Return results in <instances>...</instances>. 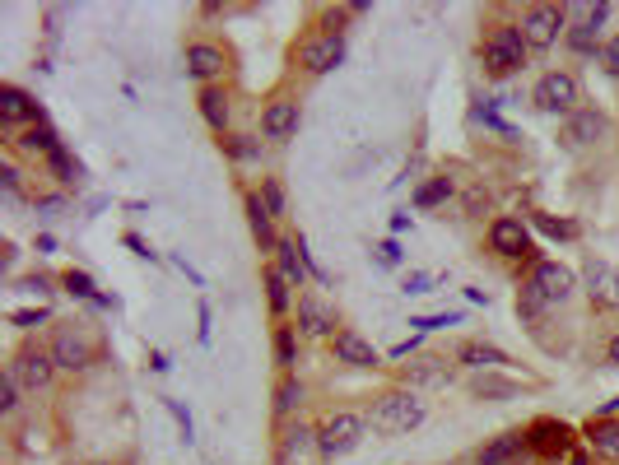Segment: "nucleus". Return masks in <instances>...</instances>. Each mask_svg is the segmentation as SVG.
Instances as JSON below:
<instances>
[{
	"instance_id": "nucleus-1",
	"label": "nucleus",
	"mask_w": 619,
	"mask_h": 465,
	"mask_svg": "<svg viewBox=\"0 0 619 465\" xmlns=\"http://www.w3.org/2000/svg\"><path fill=\"white\" fill-rule=\"evenodd\" d=\"M526 38H522V24H498L494 33L485 38V70L489 75H512V70L526 66Z\"/></svg>"
},
{
	"instance_id": "nucleus-2",
	"label": "nucleus",
	"mask_w": 619,
	"mask_h": 465,
	"mask_svg": "<svg viewBox=\"0 0 619 465\" xmlns=\"http://www.w3.org/2000/svg\"><path fill=\"white\" fill-rule=\"evenodd\" d=\"M419 424H424V400L415 391H387L373 405V428H382V433H410Z\"/></svg>"
},
{
	"instance_id": "nucleus-3",
	"label": "nucleus",
	"mask_w": 619,
	"mask_h": 465,
	"mask_svg": "<svg viewBox=\"0 0 619 465\" xmlns=\"http://www.w3.org/2000/svg\"><path fill=\"white\" fill-rule=\"evenodd\" d=\"M531 103H536L540 112H554V117H573L578 103H582V89H578V80H573L568 70H550V75H540L536 80Z\"/></svg>"
},
{
	"instance_id": "nucleus-4",
	"label": "nucleus",
	"mask_w": 619,
	"mask_h": 465,
	"mask_svg": "<svg viewBox=\"0 0 619 465\" xmlns=\"http://www.w3.org/2000/svg\"><path fill=\"white\" fill-rule=\"evenodd\" d=\"M559 33H568V5H531L522 14V38L531 52H550Z\"/></svg>"
},
{
	"instance_id": "nucleus-5",
	"label": "nucleus",
	"mask_w": 619,
	"mask_h": 465,
	"mask_svg": "<svg viewBox=\"0 0 619 465\" xmlns=\"http://www.w3.org/2000/svg\"><path fill=\"white\" fill-rule=\"evenodd\" d=\"M368 424L359 419V414H336V419H326L322 428H317V452L326 456V461H336V456H350L359 442H364Z\"/></svg>"
},
{
	"instance_id": "nucleus-6",
	"label": "nucleus",
	"mask_w": 619,
	"mask_h": 465,
	"mask_svg": "<svg viewBox=\"0 0 619 465\" xmlns=\"http://www.w3.org/2000/svg\"><path fill=\"white\" fill-rule=\"evenodd\" d=\"M526 447L536 456H545V461H564V456L578 447V438H573V428L559 424V419H536V424L526 428Z\"/></svg>"
},
{
	"instance_id": "nucleus-7",
	"label": "nucleus",
	"mask_w": 619,
	"mask_h": 465,
	"mask_svg": "<svg viewBox=\"0 0 619 465\" xmlns=\"http://www.w3.org/2000/svg\"><path fill=\"white\" fill-rule=\"evenodd\" d=\"M526 289L540 293V303L545 307H559L573 298V289H578V279H573V270L559 266V261H536V270H531V284Z\"/></svg>"
},
{
	"instance_id": "nucleus-8",
	"label": "nucleus",
	"mask_w": 619,
	"mask_h": 465,
	"mask_svg": "<svg viewBox=\"0 0 619 465\" xmlns=\"http://www.w3.org/2000/svg\"><path fill=\"white\" fill-rule=\"evenodd\" d=\"M340 61H345V38L340 33H317V38L298 42V66L308 70V75H326Z\"/></svg>"
},
{
	"instance_id": "nucleus-9",
	"label": "nucleus",
	"mask_w": 619,
	"mask_h": 465,
	"mask_svg": "<svg viewBox=\"0 0 619 465\" xmlns=\"http://www.w3.org/2000/svg\"><path fill=\"white\" fill-rule=\"evenodd\" d=\"M10 372L19 377V386H28V391H47L56 377V359L52 349H19L10 363Z\"/></svg>"
},
{
	"instance_id": "nucleus-10",
	"label": "nucleus",
	"mask_w": 619,
	"mask_h": 465,
	"mask_svg": "<svg viewBox=\"0 0 619 465\" xmlns=\"http://www.w3.org/2000/svg\"><path fill=\"white\" fill-rule=\"evenodd\" d=\"M489 247H494L498 256H508V261H522V256H531V233H526L522 219L503 214V219L489 224Z\"/></svg>"
},
{
	"instance_id": "nucleus-11",
	"label": "nucleus",
	"mask_w": 619,
	"mask_h": 465,
	"mask_svg": "<svg viewBox=\"0 0 619 465\" xmlns=\"http://www.w3.org/2000/svg\"><path fill=\"white\" fill-rule=\"evenodd\" d=\"M582 284H587V293H592L596 307H619V266H610V261H587L582 266Z\"/></svg>"
},
{
	"instance_id": "nucleus-12",
	"label": "nucleus",
	"mask_w": 619,
	"mask_h": 465,
	"mask_svg": "<svg viewBox=\"0 0 619 465\" xmlns=\"http://www.w3.org/2000/svg\"><path fill=\"white\" fill-rule=\"evenodd\" d=\"M52 359H56V368L84 372L89 363H94V349H89V340H84L80 331H56V340H52Z\"/></svg>"
},
{
	"instance_id": "nucleus-13",
	"label": "nucleus",
	"mask_w": 619,
	"mask_h": 465,
	"mask_svg": "<svg viewBox=\"0 0 619 465\" xmlns=\"http://www.w3.org/2000/svg\"><path fill=\"white\" fill-rule=\"evenodd\" d=\"M606 126H610V121L601 117L596 107H578V112L564 121V145H568V149L592 145V140H601V135H606Z\"/></svg>"
},
{
	"instance_id": "nucleus-14",
	"label": "nucleus",
	"mask_w": 619,
	"mask_h": 465,
	"mask_svg": "<svg viewBox=\"0 0 619 465\" xmlns=\"http://www.w3.org/2000/svg\"><path fill=\"white\" fill-rule=\"evenodd\" d=\"M229 70V56H224V47H215V42H191L187 47V75H196V80H219Z\"/></svg>"
},
{
	"instance_id": "nucleus-15",
	"label": "nucleus",
	"mask_w": 619,
	"mask_h": 465,
	"mask_svg": "<svg viewBox=\"0 0 619 465\" xmlns=\"http://www.w3.org/2000/svg\"><path fill=\"white\" fill-rule=\"evenodd\" d=\"M0 121H5V126H24V121L42 126V107L33 103V98H28L24 89L5 84V89H0Z\"/></svg>"
},
{
	"instance_id": "nucleus-16",
	"label": "nucleus",
	"mask_w": 619,
	"mask_h": 465,
	"mask_svg": "<svg viewBox=\"0 0 619 465\" xmlns=\"http://www.w3.org/2000/svg\"><path fill=\"white\" fill-rule=\"evenodd\" d=\"M298 331L303 335H336V312H331L317 293H303V298H298Z\"/></svg>"
},
{
	"instance_id": "nucleus-17",
	"label": "nucleus",
	"mask_w": 619,
	"mask_h": 465,
	"mask_svg": "<svg viewBox=\"0 0 619 465\" xmlns=\"http://www.w3.org/2000/svg\"><path fill=\"white\" fill-rule=\"evenodd\" d=\"M331 345H336V359L340 363H350V368H377V349L368 345L364 335L336 331V335H331Z\"/></svg>"
},
{
	"instance_id": "nucleus-18",
	"label": "nucleus",
	"mask_w": 619,
	"mask_h": 465,
	"mask_svg": "<svg viewBox=\"0 0 619 465\" xmlns=\"http://www.w3.org/2000/svg\"><path fill=\"white\" fill-rule=\"evenodd\" d=\"M401 377H405V391H419V386H447L452 382V368L443 359H415L401 368Z\"/></svg>"
},
{
	"instance_id": "nucleus-19",
	"label": "nucleus",
	"mask_w": 619,
	"mask_h": 465,
	"mask_svg": "<svg viewBox=\"0 0 619 465\" xmlns=\"http://www.w3.org/2000/svg\"><path fill=\"white\" fill-rule=\"evenodd\" d=\"M298 131V103H270L261 112V135L266 140H289Z\"/></svg>"
},
{
	"instance_id": "nucleus-20",
	"label": "nucleus",
	"mask_w": 619,
	"mask_h": 465,
	"mask_svg": "<svg viewBox=\"0 0 619 465\" xmlns=\"http://www.w3.org/2000/svg\"><path fill=\"white\" fill-rule=\"evenodd\" d=\"M587 447H592L596 456L615 461L619 456V419H592V424H587Z\"/></svg>"
},
{
	"instance_id": "nucleus-21",
	"label": "nucleus",
	"mask_w": 619,
	"mask_h": 465,
	"mask_svg": "<svg viewBox=\"0 0 619 465\" xmlns=\"http://www.w3.org/2000/svg\"><path fill=\"white\" fill-rule=\"evenodd\" d=\"M457 363H466L471 372H498V368H508V354L494 345H461Z\"/></svg>"
},
{
	"instance_id": "nucleus-22",
	"label": "nucleus",
	"mask_w": 619,
	"mask_h": 465,
	"mask_svg": "<svg viewBox=\"0 0 619 465\" xmlns=\"http://www.w3.org/2000/svg\"><path fill=\"white\" fill-rule=\"evenodd\" d=\"M522 452H531V447H526V433H503V438H494L485 452H480V465H512Z\"/></svg>"
},
{
	"instance_id": "nucleus-23",
	"label": "nucleus",
	"mask_w": 619,
	"mask_h": 465,
	"mask_svg": "<svg viewBox=\"0 0 619 465\" xmlns=\"http://www.w3.org/2000/svg\"><path fill=\"white\" fill-rule=\"evenodd\" d=\"M275 256H280V275L289 279V284H303V275H312L308 261H303V242L298 238H280Z\"/></svg>"
},
{
	"instance_id": "nucleus-24",
	"label": "nucleus",
	"mask_w": 619,
	"mask_h": 465,
	"mask_svg": "<svg viewBox=\"0 0 619 465\" xmlns=\"http://www.w3.org/2000/svg\"><path fill=\"white\" fill-rule=\"evenodd\" d=\"M247 224H252V233H256L261 247H270V252L280 247V238H275V214L261 205V196H247Z\"/></svg>"
},
{
	"instance_id": "nucleus-25",
	"label": "nucleus",
	"mask_w": 619,
	"mask_h": 465,
	"mask_svg": "<svg viewBox=\"0 0 619 465\" xmlns=\"http://www.w3.org/2000/svg\"><path fill=\"white\" fill-rule=\"evenodd\" d=\"M201 117L215 126V131H224L229 126V93L219 89V84H205L201 89Z\"/></svg>"
},
{
	"instance_id": "nucleus-26",
	"label": "nucleus",
	"mask_w": 619,
	"mask_h": 465,
	"mask_svg": "<svg viewBox=\"0 0 619 465\" xmlns=\"http://www.w3.org/2000/svg\"><path fill=\"white\" fill-rule=\"evenodd\" d=\"M61 289L70 293V298H84V303H98V307H108V298L94 289V279L84 275V270H66L61 275Z\"/></svg>"
},
{
	"instance_id": "nucleus-27",
	"label": "nucleus",
	"mask_w": 619,
	"mask_h": 465,
	"mask_svg": "<svg viewBox=\"0 0 619 465\" xmlns=\"http://www.w3.org/2000/svg\"><path fill=\"white\" fill-rule=\"evenodd\" d=\"M564 38H568V47H573L578 56H601V47H606V42H596V38H601V28H592V24H573Z\"/></svg>"
},
{
	"instance_id": "nucleus-28",
	"label": "nucleus",
	"mask_w": 619,
	"mask_h": 465,
	"mask_svg": "<svg viewBox=\"0 0 619 465\" xmlns=\"http://www.w3.org/2000/svg\"><path fill=\"white\" fill-rule=\"evenodd\" d=\"M266 303H270V312H275V317H284V312H289V279L280 275V266L266 270Z\"/></svg>"
},
{
	"instance_id": "nucleus-29",
	"label": "nucleus",
	"mask_w": 619,
	"mask_h": 465,
	"mask_svg": "<svg viewBox=\"0 0 619 465\" xmlns=\"http://www.w3.org/2000/svg\"><path fill=\"white\" fill-rule=\"evenodd\" d=\"M19 145H24L28 154H56V149H61V140H56L52 126H28Z\"/></svg>"
},
{
	"instance_id": "nucleus-30",
	"label": "nucleus",
	"mask_w": 619,
	"mask_h": 465,
	"mask_svg": "<svg viewBox=\"0 0 619 465\" xmlns=\"http://www.w3.org/2000/svg\"><path fill=\"white\" fill-rule=\"evenodd\" d=\"M447 196H452V182H447V177H433V182H424L415 191V205L419 210H433V205H443Z\"/></svg>"
},
{
	"instance_id": "nucleus-31",
	"label": "nucleus",
	"mask_w": 619,
	"mask_h": 465,
	"mask_svg": "<svg viewBox=\"0 0 619 465\" xmlns=\"http://www.w3.org/2000/svg\"><path fill=\"white\" fill-rule=\"evenodd\" d=\"M475 396H485V400H508V396H517V382H508V377H494V372H485V377L475 382Z\"/></svg>"
},
{
	"instance_id": "nucleus-32",
	"label": "nucleus",
	"mask_w": 619,
	"mask_h": 465,
	"mask_svg": "<svg viewBox=\"0 0 619 465\" xmlns=\"http://www.w3.org/2000/svg\"><path fill=\"white\" fill-rule=\"evenodd\" d=\"M298 400H303V386H298L294 377H284L280 391H275V410H280V414H294V410H298Z\"/></svg>"
},
{
	"instance_id": "nucleus-33",
	"label": "nucleus",
	"mask_w": 619,
	"mask_h": 465,
	"mask_svg": "<svg viewBox=\"0 0 619 465\" xmlns=\"http://www.w3.org/2000/svg\"><path fill=\"white\" fill-rule=\"evenodd\" d=\"M536 228H540V233H550V238H564V242L578 238V224H568V219H550V214H536Z\"/></svg>"
},
{
	"instance_id": "nucleus-34",
	"label": "nucleus",
	"mask_w": 619,
	"mask_h": 465,
	"mask_svg": "<svg viewBox=\"0 0 619 465\" xmlns=\"http://www.w3.org/2000/svg\"><path fill=\"white\" fill-rule=\"evenodd\" d=\"M14 410H19V377L5 368V377H0V414H14Z\"/></svg>"
},
{
	"instance_id": "nucleus-35",
	"label": "nucleus",
	"mask_w": 619,
	"mask_h": 465,
	"mask_svg": "<svg viewBox=\"0 0 619 465\" xmlns=\"http://www.w3.org/2000/svg\"><path fill=\"white\" fill-rule=\"evenodd\" d=\"M275 363H280L284 372L294 368V331H289V326H280V331H275Z\"/></svg>"
},
{
	"instance_id": "nucleus-36",
	"label": "nucleus",
	"mask_w": 619,
	"mask_h": 465,
	"mask_svg": "<svg viewBox=\"0 0 619 465\" xmlns=\"http://www.w3.org/2000/svg\"><path fill=\"white\" fill-rule=\"evenodd\" d=\"M312 447H317V433H312V428H294V433L284 438V452L289 456H303V452H312Z\"/></svg>"
},
{
	"instance_id": "nucleus-37",
	"label": "nucleus",
	"mask_w": 619,
	"mask_h": 465,
	"mask_svg": "<svg viewBox=\"0 0 619 465\" xmlns=\"http://www.w3.org/2000/svg\"><path fill=\"white\" fill-rule=\"evenodd\" d=\"M47 163H52V173L61 177V182H70V177H80V163L70 159L66 149H56V154H47Z\"/></svg>"
},
{
	"instance_id": "nucleus-38",
	"label": "nucleus",
	"mask_w": 619,
	"mask_h": 465,
	"mask_svg": "<svg viewBox=\"0 0 619 465\" xmlns=\"http://www.w3.org/2000/svg\"><path fill=\"white\" fill-rule=\"evenodd\" d=\"M457 312H438V317H415V321H410V326H415V331L419 335H424V331H443V326H457Z\"/></svg>"
},
{
	"instance_id": "nucleus-39",
	"label": "nucleus",
	"mask_w": 619,
	"mask_h": 465,
	"mask_svg": "<svg viewBox=\"0 0 619 465\" xmlns=\"http://www.w3.org/2000/svg\"><path fill=\"white\" fill-rule=\"evenodd\" d=\"M596 61H601V70H606L610 80H619V33L606 42V47H601V56H596Z\"/></svg>"
},
{
	"instance_id": "nucleus-40",
	"label": "nucleus",
	"mask_w": 619,
	"mask_h": 465,
	"mask_svg": "<svg viewBox=\"0 0 619 465\" xmlns=\"http://www.w3.org/2000/svg\"><path fill=\"white\" fill-rule=\"evenodd\" d=\"M261 205H266L270 214H284V191H280V182H261Z\"/></svg>"
},
{
	"instance_id": "nucleus-41",
	"label": "nucleus",
	"mask_w": 619,
	"mask_h": 465,
	"mask_svg": "<svg viewBox=\"0 0 619 465\" xmlns=\"http://www.w3.org/2000/svg\"><path fill=\"white\" fill-rule=\"evenodd\" d=\"M224 149H229L233 159H256V154H261V145H252L247 135H233V140H224Z\"/></svg>"
},
{
	"instance_id": "nucleus-42",
	"label": "nucleus",
	"mask_w": 619,
	"mask_h": 465,
	"mask_svg": "<svg viewBox=\"0 0 619 465\" xmlns=\"http://www.w3.org/2000/svg\"><path fill=\"white\" fill-rule=\"evenodd\" d=\"M14 326H19V331H28V326H42V321H47V307H24V312H14Z\"/></svg>"
},
{
	"instance_id": "nucleus-43",
	"label": "nucleus",
	"mask_w": 619,
	"mask_h": 465,
	"mask_svg": "<svg viewBox=\"0 0 619 465\" xmlns=\"http://www.w3.org/2000/svg\"><path fill=\"white\" fill-rule=\"evenodd\" d=\"M610 19V0H596V5H587L582 10V24H592V28H601Z\"/></svg>"
},
{
	"instance_id": "nucleus-44",
	"label": "nucleus",
	"mask_w": 619,
	"mask_h": 465,
	"mask_svg": "<svg viewBox=\"0 0 619 465\" xmlns=\"http://www.w3.org/2000/svg\"><path fill=\"white\" fill-rule=\"evenodd\" d=\"M377 266H401V247H396V238L377 242Z\"/></svg>"
},
{
	"instance_id": "nucleus-45",
	"label": "nucleus",
	"mask_w": 619,
	"mask_h": 465,
	"mask_svg": "<svg viewBox=\"0 0 619 465\" xmlns=\"http://www.w3.org/2000/svg\"><path fill=\"white\" fill-rule=\"evenodd\" d=\"M0 186H5V196H10V200H19V168H10V163H5V168H0Z\"/></svg>"
},
{
	"instance_id": "nucleus-46",
	"label": "nucleus",
	"mask_w": 619,
	"mask_h": 465,
	"mask_svg": "<svg viewBox=\"0 0 619 465\" xmlns=\"http://www.w3.org/2000/svg\"><path fill=\"white\" fill-rule=\"evenodd\" d=\"M168 410H173V419H177V428H182V442H191V414L177 405V400H168Z\"/></svg>"
},
{
	"instance_id": "nucleus-47",
	"label": "nucleus",
	"mask_w": 619,
	"mask_h": 465,
	"mask_svg": "<svg viewBox=\"0 0 619 465\" xmlns=\"http://www.w3.org/2000/svg\"><path fill=\"white\" fill-rule=\"evenodd\" d=\"M433 289V275H410L405 279V293H429Z\"/></svg>"
},
{
	"instance_id": "nucleus-48",
	"label": "nucleus",
	"mask_w": 619,
	"mask_h": 465,
	"mask_svg": "<svg viewBox=\"0 0 619 465\" xmlns=\"http://www.w3.org/2000/svg\"><path fill=\"white\" fill-rule=\"evenodd\" d=\"M564 465H592V456H587V452H578V447H573V452L564 456Z\"/></svg>"
},
{
	"instance_id": "nucleus-49",
	"label": "nucleus",
	"mask_w": 619,
	"mask_h": 465,
	"mask_svg": "<svg viewBox=\"0 0 619 465\" xmlns=\"http://www.w3.org/2000/svg\"><path fill=\"white\" fill-rule=\"evenodd\" d=\"M126 247H131V252H140V256H154V252H149V247H145V242L135 238V233H126Z\"/></svg>"
},
{
	"instance_id": "nucleus-50",
	"label": "nucleus",
	"mask_w": 619,
	"mask_h": 465,
	"mask_svg": "<svg viewBox=\"0 0 619 465\" xmlns=\"http://www.w3.org/2000/svg\"><path fill=\"white\" fill-rule=\"evenodd\" d=\"M596 419H619V400H610V405H601V410H596Z\"/></svg>"
},
{
	"instance_id": "nucleus-51",
	"label": "nucleus",
	"mask_w": 619,
	"mask_h": 465,
	"mask_svg": "<svg viewBox=\"0 0 619 465\" xmlns=\"http://www.w3.org/2000/svg\"><path fill=\"white\" fill-rule=\"evenodd\" d=\"M606 359L619 368V335H610V345H606Z\"/></svg>"
},
{
	"instance_id": "nucleus-52",
	"label": "nucleus",
	"mask_w": 619,
	"mask_h": 465,
	"mask_svg": "<svg viewBox=\"0 0 619 465\" xmlns=\"http://www.w3.org/2000/svg\"><path fill=\"white\" fill-rule=\"evenodd\" d=\"M94 465H103V461H94Z\"/></svg>"
}]
</instances>
